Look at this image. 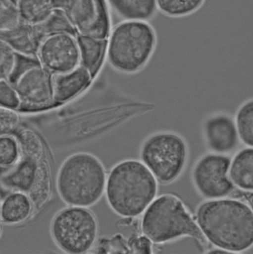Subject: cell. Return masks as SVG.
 I'll return each instance as SVG.
<instances>
[{"label": "cell", "mask_w": 253, "mask_h": 254, "mask_svg": "<svg viewBox=\"0 0 253 254\" xmlns=\"http://www.w3.org/2000/svg\"><path fill=\"white\" fill-rule=\"evenodd\" d=\"M197 220L205 238L219 249L235 253L253 244V211L243 202L232 199L205 202L199 207Z\"/></svg>", "instance_id": "6da1fadb"}, {"label": "cell", "mask_w": 253, "mask_h": 254, "mask_svg": "<svg viewBox=\"0 0 253 254\" xmlns=\"http://www.w3.org/2000/svg\"><path fill=\"white\" fill-rule=\"evenodd\" d=\"M156 191L153 175L143 162L135 159L122 161L111 169L104 190L111 209L122 217L129 218L142 214Z\"/></svg>", "instance_id": "7a4b0ae2"}, {"label": "cell", "mask_w": 253, "mask_h": 254, "mask_svg": "<svg viewBox=\"0 0 253 254\" xmlns=\"http://www.w3.org/2000/svg\"><path fill=\"white\" fill-rule=\"evenodd\" d=\"M106 175L101 161L80 152L68 157L58 171L56 187L62 200L70 206L88 207L104 193Z\"/></svg>", "instance_id": "3957f363"}, {"label": "cell", "mask_w": 253, "mask_h": 254, "mask_svg": "<svg viewBox=\"0 0 253 254\" xmlns=\"http://www.w3.org/2000/svg\"><path fill=\"white\" fill-rule=\"evenodd\" d=\"M107 37L109 63L127 73L142 69L151 58L157 43L153 27L145 21L125 20L114 26Z\"/></svg>", "instance_id": "277c9868"}, {"label": "cell", "mask_w": 253, "mask_h": 254, "mask_svg": "<svg viewBox=\"0 0 253 254\" xmlns=\"http://www.w3.org/2000/svg\"><path fill=\"white\" fill-rule=\"evenodd\" d=\"M141 229L152 242L161 243L189 236L202 244L205 238L182 201L171 194L156 198L144 212Z\"/></svg>", "instance_id": "5b68a950"}, {"label": "cell", "mask_w": 253, "mask_h": 254, "mask_svg": "<svg viewBox=\"0 0 253 254\" xmlns=\"http://www.w3.org/2000/svg\"><path fill=\"white\" fill-rule=\"evenodd\" d=\"M98 222L86 207L70 206L59 211L51 225L57 246L69 254H85L94 248L98 240Z\"/></svg>", "instance_id": "8992f818"}, {"label": "cell", "mask_w": 253, "mask_h": 254, "mask_svg": "<svg viewBox=\"0 0 253 254\" xmlns=\"http://www.w3.org/2000/svg\"><path fill=\"white\" fill-rule=\"evenodd\" d=\"M186 150L184 141L178 135L173 133H159L145 141L141 150V158L155 179L166 184L179 174Z\"/></svg>", "instance_id": "52a82bcc"}, {"label": "cell", "mask_w": 253, "mask_h": 254, "mask_svg": "<svg viewBox=\"0 0 253 254\" xmlns=\"http://www.w3.org/2000/svg\"><path fill=\"white\" fill-rule=\"evenodd\" d=\"M78 35L104 40L109 33V18L104 0H52Z\"/></svg>", "instance_id": "ba28073f"}, {"label": "cell", "mask_w": 253, "mask_h": 254, "mask_svg": "<svg viewBox=\"0 0 253 254\" xmlns=\"http://www.w3.org/2000/svg\"><path fill=\"white\" fill-rule=\"evenodd\" d=\"M230 164L229 158L216 154L206 155L198 163L194 171V179L203 195L218 198L232 191L233 183L227 175Z\"/></svg>", "instance_id": "9c48e42d"}, {"label": "cell", "mask_w": 253, "mask_h": 254, "mask_svg": "<svg viewBox=\"0 0 253 254\" xmlns=\"http://www.w3.org/2000/svg\"><path fill=\"white\" fill-rule=\"evenodd\" d=\"M74 36L59 33L47 37L37 53L42 65L53 73H66L77 67L80 60Z\"/></svg>", "instance_id": "30bf717a"}, {"label": "cell", "mask_w": 253, "mask_h": 254, "mask_svg": "<svg viewBox=\"0 0 253 254\" xmlns=\"http://www.w3.org/2000/svg\"><path fill=\"white\" fill-rule=\"evenodd\" d=\"M13 85L19 100L20 106L40 108L53 101L52 74L40 63L24 71Z\"/></svg>", "instance_id": "8fae6325"}, {"label": "cell", "mask_w": 253, "mask_h": 254, "mask_svg": "<svg viewBox=\"0 0 253 254\" xmlns=\"http://www.w3.org/2000/svg\"><path fill=\"white\" fill-rule=\"evenodd\" d=\"M203 131L209 148L218 153L233 150L237 145L239 136L234 121L229 116L219 114L208 118Z\"/></svg>", "instance_id": "7c38bea8"}, {"label": "cell", "mask_w": 253, "mask_h": 254, "mask_svg": "<svg viewBox=\"0 0 253 254\" xmlns=\"http://www.w3.org/2000/svg\"><path fill=\"white\" fill-rule=\"evenodd\" d=\"M46 38L35 26L19 22L13 28L0 31V39L8 45L16 53L34 56Z\"/></svg>", "instance_id": "4fadbf2b"}, {"label": "cell", "mask_w": 253, "mask_h": 254, "mask_svg": "<svg viewBox=\"0 0 253 254\" xmlns=\"http://www.w3.org/2000/svg\"><path fill=\"white\" fill-rule=\"evenodd\" d=\"M90 70L83 66L63 73L52 74L53 101L63 103L82 92L90 83Z\"/></svg>", "instance_id": "5bb4252c"}, {"label": "cell", "mask_w": 253, "mask_h": 254, "mask_svg": "<svg viewBox=\"0 0 253 254\" xmlns=\"http://www.w3.org/2000/svg\"><path fill=\"white\" fill-rule=\"evenodd\" d=\"M35 208L28 194L11 190L3 196L0 206V222L15 225L27 221Z\"/></svg>", "instance_id": "9a60e30c"}, {"label": "cell", "mask_w": 253, "mask_h": 254, "mask_svg": "<svg viewBox=\"0 0 253 254\" xmlns=\"http://www.w3.org/2000/svg\"><path fill=\"white\" fill-rule=\"evenodd\" d=\"M229 174L232 182L247 190L253 189V149L249 147L241 150L235 156Z\"/></svg>", "instance_id": "2e32d148"}, {"label": "cell", "mask_w": 253, "mask_h": 254, "mask_svg": "<svg viewBox=\"0 0 253 254\" xmlns=\"http://www.w3.org/2000/svg\"><path fill=\"white\" fill-rule=\"evenodd\" d=\"M110 5L126 20L145 21L152 18L157 9L156 0H108Z\"/></svg>", "instance_id": "e0dca14e"}, {"label": "cell", "mask_w": 253, "mask_h": 254, "mask_svg": "<svg viewBox=\"0 0 253 254\" xmlns=\"http://www.w3.org/2000/svg\"><path fill=\"white\" fill-rule=\"evenodd\" d=\"M37 163L20 159L0 179L1 184L10 190L27 193L33 182Z\"/></svg>", "instance_id": "ac0fdd59"}, {"label": "cell", "mask_w": 253, "mask_h": 254, "mask_svg": "<svg viewBox=\"0 0 253 254\" xmlns=\"http://www.w3.org/2000/svg\"><path fill=\"white\" fill-rule=\"evenodd\" d=\"M51 186L50 167L45 158L37 163L33 182L27 192L35 210H40L46 203L50 196Z\"/></svg>", "instance_id": "d6986e66"}, {"label": "cell", "mask_w": 253, "mask_h": 254, "mask_svg": "<svg viewBox=\"0 0 253 254\" xmlns=\"http://www.w3.org/2000/svg\"><path fill=\"white\" fill-rule=\"evenodd\" d=\"M20 159L35 163L45 159L46 150L39 135L33 130L24 128L15 133Z\"/></svg>", "instance_id": "ffe728a7"}, {"label": "cell", "mask_w": 253, "mask_h": 254, "mask_svg": "<svg viewBox=\"0 0 253 254\" xmlns=\"http://www.w3.org/2000/svg\"><path fill=\"white\" fill-rule=\"evenodd\" d=\"M20 20L36 26L46 20L54 8L52 0H16Z\"/></svg>", "instance_id": "44dd1931"}, {"label": "cell", "mask_w": 253, "mask_h": 254, "mask_svg": "<svg viewBox=\"0 0 253 254\" xmlns=\"http://www.w3.org/2000/svg\"><path fill=\"white\" fill-rule=\"evenodd\" d=\"M76 39L82 66L89 70H94L102 58L104 40L82 35H78Z\"/></svg>", "instance_id": "7402d4cb"}, {"label": "cell", "mask_w": 253, "mask_h": 254, "mask_svg": "<svg viewBox=\"0 0 253 254\" xmlns=\"http://www.w3.org/2000/svg\"><path fill=\"white\" fill-rule=\"evenodd\" d=\"M205 0H156L157 10L170 17L186 16L198 11Z\"/></svg>", "instance_id": "603a6c76"}, {"label": "cell", "mask_w": 253, "mask_h": 254, "mask_svg": "<svg viewBox=\"0 0 253 254\" xmlns=\"http://www.w3.org/2000/svg\"><path fill=\"white\" fill-rule=\"evenodd\" d=\"M234 122L239 139L249 147H253V100L246 102L238 109Z\"/></svg>", "instance_id": "cb8c5ba5"}, {"label": "cell", "mask_w": 253, "mask_h": 254, "mask_svg": "<svg viewBox=\"0 0 253 254\" xmlns=\"http://www.w3.org/2000/svg\"><path fill=\"white\" fill-rule=\"evenodd\" d=\"M45 38L59 33H68L75 35L76 31L63 12L54 8L49 17L42 23L35 26Z\"/></svg>", "instance_id": "d4e9b609"}, {"label": "cell", "mask_w": 253, "mask_h": 254, "mask_svg": "<svg viewBox=\"0 0 253 254\" xmlns=\"http://www.w3.org/2000/svg\"><path fill=\"white\" fill-rule=\"evenodd\" d=\"M19 160L20 155L15 137L0 136V167L11 168Z\"/></svg>", "instance_id": "484cf974"}, {"label": "cell", "mask_w": 253, "mask_h": 254, "mask_svg": "<svg viewBox=\"0 0 253 254\" xmlns=\"http://www.w3.org/2000/svg\"><path fill=\"white\" fill-rule=\"evenodd\" d=\"M17 54L0 39V80H8L16 63Z\"/></svg>", "instance_id": "4316f807"}, {"label": "cell", "mask_w": 253, "mask_h": 254, "mask_svg": "<svg viewBox=\"0 0 253 254\" xmlns=\"http://www.w3.org/2000/svg\"><path fill=\"white\" fill-rule=\"evenodd\" d=\"M20 122L19 116L14 109L0 106V136L16 133Z\"/></svg>", "instance_id": "83f0119b"}, {"label": "cell", "mask_w": 253, "mask_h": 254, "mask_svg": "<svg viewBox=\"0 0 253 254\" xmlns=\"http://www.w3.org/2000/svg\"><path fill=\"white\" fill-rule=\"evenodd\" d=\"M19 21L16 4L11 0H0V31L13 28Z\"/></svg>", "instance_id": "f1b7e54d"}, {"label": "cell", "mask_w": 253, "mask_h": 254, "mask_svg": "<svg viewBox=\"0 0 253 254\" xmlns=\"http://www.w3.org/2000/svg\"><path fill=\"white\" fill-rule=\"evenodd\" d=\"M99 242L95 250L97 253H130L128 242L120 235H116L111 239H102Z\"/></svg>", "instance_id": "f546056e"}, {"label": "cell", "mask_w": 253, "mask_h": 254, "mask_svg": "<svg viewBox=\"0 0 253 254\" xmlns=\"http://www.w3.org/2000/svg\"><path fill=\"white\" fill-rule=\"evenodd\" d=\"M20 104L13 84L7 80H0V106L16 109Z\"/></svg>", "instance_id": "4dcf8cb0"}, {"label": "cell", "mask_w": 253, "mask_h": 254, "mask_svg": "<svg viewBox=\"0 0 253 254\" xmlns=\"http://www.w3.org/2000/svg\"><path fill=\"white\" fill-rule=\"evenodd\" d=\"M128 244L131 253H152V242L145 235L133 237L128 242Z\"/></svg>", "instance_id": "1f68e13d"}, {"label": "cell", "mask_w": 253, "mask_h": 254, "mask_svg": "<svg viewBox=\"0 0 253 254\" xmlns=\"http://www.w3.org/2000/svg\"><path fill=\"white\" fill-rule=\"evenodd\" d=\"M208 253H212V254H233L232 252H229L228 251L219 249H216L211 250Z\"/></svg>", "instance_id": "d6a6232c"}, {"label": "cell", "mask_w": 253, "mask_h": 254, "mask_svg": "<svg viewBox=\"0 0 253 254\" xmlns=\"http://www.w3.org/2000/svg\"><path fill=\"white\" fill-rule=\"evenodd\" d=\"M4 195H3L2 191L0 186V206L2 201V199Z\"/></svg>", "instance_id": "836d02e7"}, {"label": "cell", "mask_w": 253, "mask_h": 254, "mask_svg": "<svg viewBox=\"0 0 253 254\" xmlns=\"http://www.w3.org/2000/svg\"><path fill=\"white\" fill-rule=\"evenodd\" d=\"M1 235H2V227H1V226L0 223V240L1 237Z\"/></svg>", "instance_id": "e575fe53"}]
</instances>
